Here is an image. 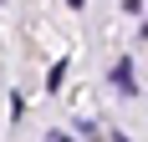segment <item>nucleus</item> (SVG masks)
<instances>
[{
	"label": "nucleus",
	"instance_id": "1",
	"mask_svg": "<svg viewBox=\"0 0 148 142\" xmlns=\"http://www.w3.org/2000/svg\"><path fill=\"white\" fill-rule=\"evenodd\" d=\"M112 81H118L123 91H133V66H128V61H118V66H112Z\"/></svg>",
	"mask_w": 148,
	"mask_h": 142
},
{
	"label": "nucleus",
	"instance_id": "4",
	"mask_svg": "<svg viewBox=\"0 0 148 142\" xmlns=\"http://www.w3.org/2000/svg\"><path fill=\"white\" fill-rule=\"evenodd\" d=\"M112 142H128V137H112Z\"/></svg>",
	"mask_w": 148,
	"mask_h": 142
},
{
	"label": "nucleus",
	"instance_id": "2",
	"mask_svg": "<svg viewBox=\"0 0 148 142\" xmlns=\"http://www.w3.org/2000/svg\"><path fill=\"white\" fill-rule=\"evenodd\" d=\"M66 5H82V0H66Z\"/></svg>",
	"mask_w": 148,
	"mask_h": 142
},
{
	"label": "nucleus",
	"instance_id": "3",
	"mask_svg": "<svg viewBox=\"0 0 148 142\" xmlns=\"http://www.w3.org/2000/svg\"><path fill=\"white\" fill-rule=\"evenodd\" d=\"M51 142H66V137H51Z\"/></svg>",
	"mask_w": 148,
	"mask_h": 142
}]
</instances>
